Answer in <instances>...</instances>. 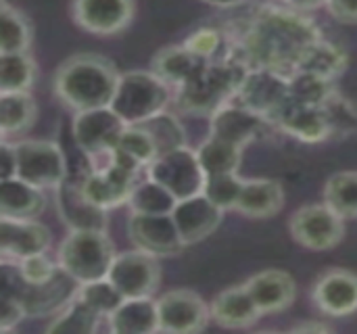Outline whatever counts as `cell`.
<instances>
[{"label": "cell", "instance_id": "32", "mask_svg": "<svg viewBox=\"0 0 357 334\" xmlns=\"http://www.w3.org/2000/svg\"><path fill=\"white\" fill-rule=\"evenodd\" d=\"M36 79V63L29 52L0 54V92H29Z\"/></svg>", "mask_w": 357, "mask_h": 334}, {"label": "cell", "instance_id": "15", "mask_svg": "<svg viewBox=\"0 0 357 334\" xmlns=\"http://www.w3.org/2000/svg\"><path fill=\"white\" fill-rule=\"evenodd\" d=\"M268 119L236 100L224 103L209 115V134L245 149L249 142L257 140L266 130Z\"/></svg>", "mask_w": 357, "mask_h": 334}, {"label": "cell", "instance_id": "33", "mask_svg": "<svg viewBox=\"0 0 357 334\" xmlns=\"http://www.w3.org/2000/svg\"><path fill=\"white\" fill-rule=\"evenodd\" d=\"M31 44V27L21 10L6 0L0 2V50L2 52H27Z\"/></svg>", "mask_w": 357, "mask_h": 334}, {"label": "cell", "instance_id": "46", "mask_svg": "<svg viewBox=\"0 0 357 334\" xmlns=\"http://www.w3.org/2000/svg\"><path fill=\"white\" fill-rule=\"evenodd\" d=\"M331 15L341 23H357V0H328Z\"/></svg>", "mask_w": 357, "mask_h": 334}, {"label": "cell", "instance_id": "50", "mask_svg": "<svg viewBox=\"0 0 357 334\" xmlns=\"http://www.w3.org/2000/svg\"><path fill=\"white\" fill-rule=\"evenodd\" d=\"M201 2L211 4V6H218V8H232V6L243 4L245 0H201Z\"/></svg>", "mask_w": 357, "mask_h": 334}, {"label": "cell", "instance_id": "37", "mask_svg": "<svg viewBox=\"0 0 357 334\" xmlns=\"http://www.w3.org/2000/svg\"><path fill=\"white\" fill-rule=\"evenodd\" d=\"M153 138L157 155L176 151L180 146H186V132L184 126L178 121V117H174L172 113L163 111L155 117H151L149 121L140 123Z\"/></svg>", "mask_w": 357, "mask_h": 334}, {"label": "cell", "instance_id": "20", "mask_svg": "<svg viewBox=\"0 0 357 334\" xmlns=\"http://www.w3.org/2000/svg\"><path fill=\"white\" fill-rule=\"evenodd\" d=\"M77 289L79 282L59 266V272L50 280L42 284H27L19 299L23 301L27 316L42 318L65 310L73 301Z\"/></svg>", "mask_w": 357, "mask_h": 334}, {"label": "cell", "instance_id": "11", "mask_svg": "<svg viewBox=\"0 0 357 334\" xmlns=\"http://www.w3.org/2000/svg\"><path fill=\"white\" fill-rule=\"evenodd\" d=\"M107 278L126 299L151 297L161 284V266L157 255L134 247L115 255Z\"/></svg>", "mask_w": 357, "mask_h": 334}, {"label": "cell", "instance_id": "42", "mask_svg": "<svg viewBox=\"0 0 357 334\" xmlns=\"http://www.w3.org/2000/svg\"><path fill=\"white\" fill-rule=\"evenodd\" d=\"M115 149L121 151V153H126V155H130L132 159H136L144 167L157 157L155 142H153L151 134L142 126H128L123 130V134L119 136Z\"/></svg>", "mask_w": 357, "mask_h": 334}, {"label": "cell", "instance_id": "24", "mask_svg": "<svg viewBox=\"0 0 357 334\" xmlns=\"http://www.w3.org/2000/svg\"><path fill=\"white\" fill-rule=\"evenodd\" d=\"M209 63L211 61L201 59L199 54L188 50L184 44H180V46L161 48L151 61V71L159 75L165 84L180 88L188 84L190 79H195Z\"/></svg>", "mask_w": 357, "mask_h": 334}, {"label": "cell", "instance_id": "2", "mask_svg": "<svg viewBox=\"0 0 357 334\" xmlns=\"http://www.w3.org/2000/svg\"><path fill=\"white\" fill-rule=\"evenodd\" d=\"M121 73L117 67L94 52H79L65 59L52 77L56 98L71 111L111 107Z\"/></svg>", "mask_w": 357, "mask_h": 334}, {"label": "cell", "instance_id": "22", "mask_svg": "<svg viewBox=\"0 0 357 334\" xmlns=\"http://www.w3.org/2000/svg\"><path fill=\"white\" fill-rule=\"evenodd\" d=\"M280 130L301 142H322L331 138V128L322 107L301 105L289 98L284 107L272 117Z\"/></svg>", "mask_w": 357, "mask_h": 334}, {"label": "cell", "instance_id": "13", "mask_svg": "<svg viewBox=\"0 0 357 334\" xmlns=\"http://www.w3.org/2000/svg\"><path fill=\"white\" fill-rule=\"evenodd\" d=\"M159 331L172 334L201 333L211 320V308L190 289L165 293L159 301Z\"/></svg>", "mask_w": 357, "mask_h": 334}, {"label": "cell", "instance_id": "40", "mask_svg": "<svg viewBox=\"0 0 357 334\" xmlns=\"http://www.w3.org/2000/svg\"><path fill=\"white\" fill-rule=\"evenodd\" d=\"M243 188H245V180L238 174H218V176H207L203 195L224 211H234L243 195Z\"/></svg>", "mask_w": 357, "mask_h": 334}, {"label": "cell", "instance_id": "38", "mask_svg": "<svg viewBox=\"0 0 357 334\" xmlns=\"http://www.w3.org/2000/svg\"><path fill=\"white\" fill-rule=\"evenodd\" d=\"M328 128H331V138H347L357 132V109L356 105L345 98L341 92L333 90V94L320 105Z\"/></svg>", "mask_w": 357, "mask_h": 334}, {"label": "cell", "instance_id": "35", "mask_svg": "<svg viewBox=\"0 0 357 334\" xmlns=\"http://www.w3.org/2000/svg\"><path fill=\"white\" fill-rule=\"evenodd\" d=\"M324 203L341 218L357 220V172H337L324 186Z\"/></svg>", "mask_w": 357, "mask_h": 334}, {"label": "cell", "instance_id": "18", "mask_svg": "<svg viewBox=\"0 0 357 334\" xmlns=\"http://www.w3.org/2000/svg\"><path fill=\"white\" fill-rule=\"evenodd\" d=\"M50 230L38 220L0 215V251L2 259L21 261L36 253H46L50 247Z\"/></svg>", "mask_w": 357, "mask_h": 334}, {"label": "cell", "instance_id": "16", "mask_svg": "<svg viewBox=\"0 0 357 334\" xmlns=\"http://www.w3.org/2000/svg\"><path fill=\"white\" fill-rule=\"evenodd\" d=\"M316 308L331 318H347L357 312V274L333 268L324 272L312 291Z\"/></svg>", "mask_w": 357, "mask_h": 334}, {"label": "cell", "instance_id": "4", "mask_svg": "<svg viewBox=\"0 0 357 334\" xmlns=\"http://www.w3.org/2000/svg\"><path fill=\"white\" fill-rule=\"evenodd\" d=\"M115 255L107 230H69L59 247V266L84 284L107 278Z\"/></svg>", "mask_w": 357, "mask_h": 334}, {"label": "cell", "instance_id": "19", "mask_svg": "<svg viewBox=\"0 0 357 334\" xmlns=\"http://www.w3.org/2000/svg\"><path fill=\"white\" fill-rule=\"evenodd\" d=\"M224 213L226 211L218 207L213 201H209L203 192L178 201L176 209L172 211L178 232L186 247L211 236L220 228Z\"/></svg>", "mask_w": 357, "mask_h": 334}, {"label": "cell", "instance_id": "1", "mask_svg": "<svg viewBox=\"0 0 357 334\" xmlns=\"http://www.w3.org/2000/svg\"><path fill=\"white\" fill-rule=\"evenodd\" d=\"M318 40H322V31L312 19L297 10L266 6L251 17L228 56L249 69L266 67L293 75Z\"/></svg>", "mask_w": 357, "mask_h": 334}, {"label": "cell", "instance_id": "21", "mask_svg": "<svg viewBox=\"0 0 357 334\" xmlns=\"http://www.w3.org/2000/svg\"><path fill=\"white\" fill-rule=\"evenodd\" d=\"M245 287L251 293L253 301L257 303V308L264 316L280 314V312L289 310L297 297V282L284 270L257 272L245 282Z\"/></svg>", "mask_w": 357, "mask_h": 334}, {"label": "cell", "instance_id": "41", "mask_svg": "<svg viewBox=\"0 0 357 334\" xmlns=\"http://www.w3.org/2000/svg\"><path fill=\"white\" fill-rule=\"evenodd\" d=\"M333 90H335L333 82L320 75H314L307 71H295L291 75V98L295 103L320 107L333 94Z\"/></svg>", "mask_w": 357, "mask_h": 334}, {"label": "cell", "instance_id": "10", "mask_svg": "<svg viewBox=\"0 0 357 334\" xmlns=\"http://www.w3.org/2000/svg\"><path fill=\"white\" fill-rule=\"evenodd\" d=\"M126 128L128 123L111 107H100L77 111L71 123V134L84 155L98 157L109 155L117 146V140Z\"/></svg>", "mask_w": 357, "mask_h": 334}, {"label": "cell", "instance_id": "25", "mask_svg": "<svg viewBox=\"0 0 357 334\" xmlns=\"http://www.w3.org/2000/svg\"><path fill=\"white\" fill-rule=\"evenodd\" d=\"M46 209L44 188H38L21 178H6L0 184V215L36 220Z\"/></svg>", "mask_w": 357, "mask_h": 334}, {"label": "cell", "instance_id": "29", "mask_svg": "<svg viewBox=\"0 0 357 334\" xmlns=\"http://www.w3.org/2000/svg\"><path fill=\"white\" fill-rule=\"evenodd\" d=\"M345 67H347V52L339 44L326 42L322 38L303 54L297 71H307L328 82H335L345 71Z\"/></svg>", "mask_w": 357, "mask_h": 334}, {"label": "cell", "instance_id": "26", "mask_svg": "<svg viewBox=\"0 0 357 334\" xmlns=\"http://www.w3.org/2000/svg\"><path fill=\"white\" fill-rule=\"evenodd\" d=\"M282 207H284L282 184L276 180L255 178V180H245V188L234 211L251 220H268L280 213Z\"/></svg>", "mask_w": 357, "mask_h": 334}, {"label": "cell", "instance_id": "39", "mask_svg": "<svg viewBox=\"0 0 357 334\" xmlns=\"http://www.w3.org/2000/svg\"><path fill=\"white\" fill-rule=\"evenodd\" d=\"M75 297L79 301H84L86 305H90L102 318H109L126 299L109 278H98V280H90V282L79 284Z\"/></svg>", "mask_w": 357, "mask_h": 334}, {"label": "cell", "instance_id": "36", "mask_svg": "<svg viewBox=\"0 0 357 334\" xmlns=\"http://www.w3.org/2000/svg\"><path fill=\"white\" fill-rule=\"evenodd\" d=\"M178 205V199L159 182L155 180H144L138 182L130 195L128 207L132 213H172Z\"/></svg>", "mask_w": 357, "mask_h": 334}, {"label": "cell", "instance_id": "17", "mask_svg": "<svg viewBox=\"0 0 357 334\" xmlns=\"http://www.w3.org/2000/svg\"><path fill=\"white\" fill-rule=\"evenodd\" d=\"M82 178L69 174L67 180L54 188L59 218L69 230H107V209L94 205L84 195Z\"/></svg>", "mask_w": 357, "mask_h": 334}, {"label": "cell", "instance_id": "45", "mask_svg": "<svg viewBox=\"0 0 357 334\" xmlns=\"http://www.w3.org/2000/svg\"><path fill=\"white\" fill-rule=\"evenodd\" d=\"M27 318V310L19 297L13 295H2V305H0V331L8 333L13 331L19 322Z\"/></svg>", "mask_w": 357, "mask_h": 334}, {"label": "cell", "instance_id": "47", "mask_svg": "<svg viewBox=\"0 0 357 334\" xmlns=\"http://www.w3.org/2000/svg\"><path fill=\"white\" fill-rule=\"evenodd\" d=\"M0 155H2V169H0L2 180L15 178L17 176V149H15V144H8L6 140H2Z\"/></svg>", "mask_w": 357, "mask_h": 334}, {"label": "cell", "instance_id": "48", "mask_svg": "<svg viewBox=\"0 0 357 334\" xmlns=\"http://www.w3.org/2000/svg\"><path fill=\"white\" fill-rule=\"evenodd\" d=\"M284 2H289L297 10H314V8L328 4V0H284Z\"/></svg>", "mask_w": 357, "mask_h": 334}, {"label": "cell", "instance_id": "43", "mask_svg": "<svg viewBox=\"0 0 357 334\" xmlns=\"http://www.w3.org/2000/svg\"><path fill=\"white\" fill-rule=\"evenodd\" d=\"M184 46L192 50L195 54H199L201 59L213 61L224 46V38H222V31L213 27H201L184 40Z\"/></svg>", "mask_w": 357, "mask_h": 334}, {"label": "cell", "instance_id": "14", "mask_svg": "<svg viewBox=\"0 0 357 334\" xmlns=\"http://www.w3.org/2000/svg\"><path fill=\"white\" fill-rule=\"evenodd\" d=\"M73 21L88 33L115 36L134 19V0H73Z\"/></svg>", "mask_w": 357, "mask_h": 334}, {"label": "cell", "instance_id": "3", "mask_svg": "<svg viewBox=\"0 0 357 334\" xmlns=\"http://www.w3.org/2000/svg\"><path fill=\"white\" fill-rule=\"evenodd\" d=\"M247 71V65L230 56L218 63L211 61L195 79L178 88V107L184 113L211 115L224 103L234 98Z\"/></svg>", "mask_w": 357, "mask_h": 334}, {"label": "cell", "instance_id": "30", "mask_svg": "<svg viewBox=\"0 0 357 334\" xmlns=\"http://www.w3.org/2000/svg\"><path fill=\"white\" fill-rule=\"evenodd\" d=\"M197 157L205 176L238 174L243 161V149L209 134V138L201 142V146L197 149Z\"/></svg>", "mask_w": 357, "mask_h": 334}, {"label": "cell", "instance_id": "5", "mask_svg": "<svg viewBox=\"0 0 357 334\" xmlns=\"http://www.w3.org/2000/svg\"><path fill=\"white\" fill-rule=\"evenodd\" d=\"M169 105V84L153 71H126L111 100V109L128 123L140 126Z\"/></svg>", "mask_w": 357, "mask_h": 334}, {"label": "cell", "instance_id": "7", "mask_svg": "<svg viewBox=\"0 0 357 334\" xmlns=\"http://www.w3.org/2000/svg\"><path fill=\"white\" fill-rule=\"evenodd\" d=\"M291 236L307 251H331L345 236V218L326 203H312L297 209L289 222Z\"/></svg>", "mask_w": 357, "mask_h": 334}, {"label": "cell", "instance_id": "28", "mask_svg": "<svg viewBox=\"0 0 357 334\" xmlns=\"http://www.w3.org/2000/svg\"><path fill=\"white\" fill-rule=\"evenodd\" d=\"M82 190L94 205L109 211L113 207L128 205L134 186L121 184L111 174H107L105 169H94L82 178Z\"/></svg>", "mask_w": 357, "mask_h": 334}, {"label": "cell", "instance_id": "8", "mask_svg": "<svg viewBox=\"0 0 357 334\" xmlns=\"http://www.w3.org/2000/svg\"><path fill=\"white\" fill-rule=\"evenodd\" d=\"M17 149V178L38 188H59L67 176V159L59 144L50 140H23Z\"/></svg>", "mask_w": 357, "mask_h": 334}, {"label": "cell", "instance_id": "12", "mask_svg": "<svg viewBox=\"0 0 357 334\" xmlns=\"http://www.w3.org/2000/svg\"><path fill=\"white\" fill-rule=\"evenodd\" d=\"M128 236L136 249L157 257L178 255L186 247L172 213H132L128 220Z\"/></svg>", "mask_w": 357, "mask_h": 334}, {"label": "cell", "instance_id": "27", "mask_svg": "<svg viewBox=\"0 0 357 334\" xmlns=\"http://www.w3.org/2000/svg\"><path fill=\"white\" fill-rule=\"evenodd\" d=\"M107 320L117 334H151L159 331V305L151 297L123 299Z\"/></svg>", "mask_w": 357, "mask_h": 334}, {"label": "cell", "instance_id": "34", "mask_svg": "<svg viewBox=\"0 0 357 334\" xmlns=\"http://www.w3.org/2000/svg\"><path fill=\"white\" fill-rule=\"evenodd\" d=\"M100 314H96L90 305L73 297V301L61 310L52 322L46 326V333L52 334H92L98 328Z\"/></svg>", "mask_w": 357, "mask_h": 334}, {"label": "cell", "instance_id": "44", "mask_svg": "<svg viewBox=\"0 0 357 334\" xmlns=\"http://www.w3.org/2000/svg\"><path fill=\"white\" fill-rule=\"evenodd\" d=\"M23 280L27 284H42L46 280H50L56 272H59V266L52 264L46 253H36V255H29L21 261H15Z\"/></svg>", "mask_w": 357, "mask_h": 334}, {"label": "cell", "instance_id": "23", "mask_svg": "<svg viewBox=\"0 0 357 334\" xmlns=\"http://www.w3.org/2000/svg\"><path fill=\"white\" fill-rule=\"evenodd\" d=\"M209 308H211V320L218 326L232 328V331L249 328L264 316L245 284L222 291L211 301Z\"/></svg>", "mask_w": 357, "mask_h": 334}, {"label": "cell", "instance_id": "49", "mask_svg": "<svg viewBox=\"0 0 357 334\" xmlns=\"http://www.w3.org/2000/svg\"><path fill=\"white\" fill-rule=\"evenodd\" d=\"M295 333H331V328L320 322H305V324H299Z\"/></svg>", "mask_w": 357, "mask_h": 334}, {"label": "cell", "instance_id": "6", "mask_svg": "<svg viewBox=\"0 0 357 334\" xmlns=\"http://www.w3.org/2000/svg\"><path fill=\"white\" fill-rule=\"evenodd\" d=\"M146 176L165 186L178 201L203 192L207 180L199 163L197 151L188 146H180L176 151L157 155L146 165Z\"/></svg>", "mask_w": 357, "mask_h": 334}, {"label": "cell", "instance_id": "9", "mask_svg": "<svg viewBox=\"0 0 357 334\" xmlns=\"http://www.w3.org/2000/svg\"><path fill=\"white\" fill-rule=\"evenodd\" d=\"M291 98V75L266 69V67H253L243 77L234 100L259 115H264L268 121L284 107V103Z\"/></svg>", "mask_w": 357, "mask_h": 334}, {"label": "cell", "instance_id": "31", "mask_svg": "<svg viewBox=\"0 0 357 334\" xmlns=\"http://www.w3.org/2000/svg\"><path fill=\"white\" fill-rule=\"evenodd\" d=\"M36 121V103L27 92H0V130L2 136L23 134Z\"/></svg>", "mask_w": 357, "mask_h": 334}]
</instances>
